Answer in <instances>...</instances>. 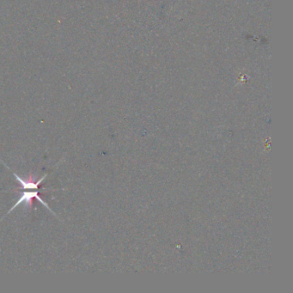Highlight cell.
Masks as SVG:
<instances>
[{
	"mask_svg": "<svg viewBox=\"0 0 293 293\" xmlns=\"http://www.w3.org/2000/svg\"><path fill=\"white\" fill-rule=\"evenodd\" d=\"M36 199L37 200H39L43 205H45L47 208L49 209L50 212H52V210L51 208L49 207V205L47 204L46 202L44 201L39 195H38V190H35V191H31V190H29L28 192H24L23 193V195H21L20 197L19 200L16 202V204L13 205V207L10 209V212H8V213H10V212H12L13 211L14 208H16V206H18V205H21L23 202H25L26 203L27 205H32L33 199ZM54 214V213H53ZM56 216V214H54Z\"/></svg>",
	"mask_w": 293,
	"mask_h": 293,
	"instance_id": "cell-1",
	"label": "cell"
},
{
	"mask_svg": "<svg viewBox=\"0 0 293 293\" xmlns=\"http://www.w3.org/2000/svg\"><path fill=\"white\" fill-rule=\"evenodd\" d=\"M14 176H15V178H16L17 181H18V183H19L20 185H21V188L23 190H38V187H39L42 183L43 182V180L46 178L47 175L43 176V178H41L39 181H37V182H35L34 181V178H33V176H30V179L29 180H23L19 176H17L16 174L13 173Z\"/></svg>",
	"mask_w": 293,
	"mask_h": 293,
	"instance_id": "cell-2",
	"label": "cell"
}]
</instances>
